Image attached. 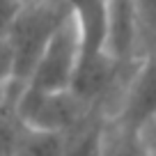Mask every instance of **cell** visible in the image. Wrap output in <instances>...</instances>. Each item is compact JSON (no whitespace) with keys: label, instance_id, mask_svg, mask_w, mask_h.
<instances>
[{"label":"cell","instance_id":"obj_7","mask_svg":"<svg viewBox=\"0 0 156 156\" xmlns=\"http://www.w3.org/2000/svg\"><path fill=\"white\" fill-rule=\"evenodd\" d=\"M16 156H64V133L28 126Z\"/></svg>","mask_w":156,"mask_h":156},{"label":"cell","instance_id":"obj_1","mask_svg":"<svg viewBox=\"0 0 156 156\" xmlns=\"http://www.w3.org/2000/svg\"><path fill=\"white\" fill-rule=\"evenodd\" d=\"M71 14L73 7L69 0H23V7L7 34L14 53V83L7 99L16 101L48 41Z\"/></svg>","mask_w":156,"mask_h":156},{"label":"cell","instance_id":"obj_8","mask_svg":"<svg viewBox=\"0 0 156 156\" xmlns=\"http://www.w3.org/2000/svg\"><path fill=\"white\" fill-rule=\"evenodd\" d=\"M25 124L16 112V103L12 99L0 101V156H14L25 133Z\"/></svg>","mask_w":156,"mask_h":156},{"label":"cell","instance_id":"obj_10","mask_svg":"<svg viewBox=\"0 0 156 156\" xmlns=\"http://www.w3.org/2000/svg\"><path fill=\"white\" fill-rule=\"evenodd\" d=\"M21 7H23V0H0V39L9 34Z\"/></svg>","mask_w":156,"mask_h":156},{"label":"cell","instance_id":"obj_4","mask_svg":"<svg viewBox=\"0 0 156 156\" xmlns=\"http://www.w3.org/2000/svg\"><path fill=\"white\" fill-rule=\"evenodd\" d=\"M138 46H140V2L108 0L106 53L129 78L142 62V58H138Z\"/></svg>","mask_w":156,"mask_h":156},{"label":"cell","instance_id":"obj_6","mask_svg":"<svg viewBox=\"0 0 156 156\" xmlns=\"http://www.w3.org/2000/svg\"><path fill=\"white\" fill-rule=\"evenodd\" d=\"M103 156H149V149H147L142 133L131 131V129L122 126L119 122L108 117Z\"/></svg>","mask_w":156,"mask_h":156},{"label":"cell","instance_id":"obj_9","mask_svg":"<svg viewBox=\"0 0 156 156\" xmlns=\"http://www.w3.org/2000/svg\"><path fill=\"white\" fill-rule=\"evenodd\" d=\"M14 83V53H12L9 39H0V101L7 99Z\"/></svg>","mask_w":156,"mask_h":156},{"label":"cell","instance_id":"obj_11","mask_svg":"<svg viewBox=\"0 0 156 156\" xmlns=\"http://www.w3.org/2000/svg\"><path fill=\"white\" fill-rule=\"evenodd\" d=\"M14 156H16V154H14Z\"/></svg>","mask_w":156,"mask_h":156},{"label":"cell","instance_id":"obj_5","mask_svg":"<svg viewBox=\"0 0 156 156\" xmlns=\"http://www.w3.org/2000/svg\"><path fill=\"white\" fill-rule=\"evenodd\" d=\"M110 119L138 133H142L156 119V48H151L133 71Z\"/></svg>","mask_w":156,"mask_h":156},{"label":"cell","instance_id":"obj_2","mask_svg":"<svg viewBox=\"0 0 156 156\" xmlns=\"http://www.w3.org/2000/svg\"><path fill=\"white\" fill-rule=\"evenodd\" d=\"M90 108L92 106L85 103L71 87L60 92H39L32 87H23L16 97V112L23 124L41 131L67 133L87 115Z\"/></svg>","mask_w":156,"mask_h":156},{"label":"cell","instance_id":"obj_3","mask_svg":"<svg viewBox=\"0 0 156 156\" xmlns=\"http://www.w3.org/2000/svg\"><path fill=\"white\" fill-rule=\"evenodd\" d=\"M78 58H80V37H78L76 16L71 14L48 41L25 87L39 90V92L69 90L76 78Z\"/></svg>","mask_w":156,"mask_h":156}]
</instances>
